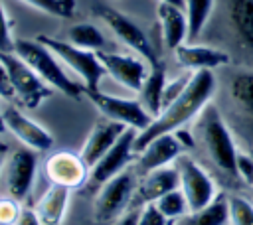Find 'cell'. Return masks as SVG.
Segmentation results:
<instances>
[{
  "instance_id": "6",
  "label": "cell",
  "mask_w": 253,
  "mask_h": 225,
  "mask_svg": "<svg viewBox=\"0 0 253 225\" xmlns=\"http://www.w3.org/2000/svg\"><path fill=\"white\" fill-rule=\"evenodd\" d=\"M38 39L47 45L63 65H67L83 83L85 91H93L99 89V81L103 79L105 67L97 55V51H87L81 49L73 43H69L67 39H57V38H49V36H38Z\"/></svg>"
},
{
  "instance_id": "30",
  "label": "cell",
  "mask_w": 253,
  "mask_h": 225,
  "mask_svg": "<svg viewBox=\"0 0 253 225\" xmlns=\"http://www.w3.org/2000/svg\"><path fill=\"white\" fill-rule=\"evenodd\" d=\"M192 79V71L190 73H184V75H178L174 77L172 81H166V87H164V95H162V109H166L170 103H174L188 87Z\"/></svg>"
},
{
  "instance_id": "12",
  "label": "cell",
  "mask_w": 253,
  "mask_h": 225,
  "mask_svg": "<svg viewBox=\"0 0 253 225\" xmlns=\"http://www.w3.org/2000/svg\"><path fill=\"white\" fill-rule=\"evenodd\" d=\"M105 73L115 79L119 85L126 87L128 91L138 93L148 71L150 65L140 57V55H130V53H115V51H97Z\"/></svg>"
},
{
  "instance_id": "37",
  "label": "cell",
  "mask_w": 253,
  "mask_h": 225,
  "mask_svg": "<svg viewBox=\"0 0 253 225\" xmlns=\"http://www.w3.org/2000/svg\"><path fill=\"white\" fill-rule=\"evenodd\" d=\"M138 213H140V207H132V209H128L125 215H121V217H119L115 223H111V225H136Z\"/></svg>"
},
{
  "instance_id": "26",
  "label": "cell",
  "mask_w": 253,
  "mask_h": 225,
  "mask_svg": "<svg viewBox=\"0 0 253 225\" xmlns=\"http://www.w3.org/2000/svg\"><path fill=\"white\" fill-rule=\"evenodd\" d=\"M229 93L235 105L253 116V71L237 73L229 83Z\"/></svg>"
},
{
  "instance_id": "42",
  "label": "cell",
  "mask_w": 253,
  "mask_h": 225,
  "mask_svg": "<svg viewBox=\"0 0 253 225\" xmlns=\"http://www.w3.org/2000/svg\"><path fill=\"white\" fill-rule=\"evenodd\" d=\"M251 156H253V150H251Z\"/></svg>"
},
{
  "instance_id": "43",
  "label": "cell",
  "mask_w": 253,
  "mask_h": 225,
  "mask_svg": "<svg viewBox=\"0 0 253 225\" xmlns=\"http://www.w3.org/2000/svg\"><path fill=\"white\" fill-rule=\"evenodd\" d=\"M0 225H4V223H0Z\"/></svg>"
},
{
  "instance_id": "7",
  "label": "cell",
  "mask_w": 253,
  "mask_h": 225,
  "mask_svg": "<svg viewBox=\"0 0 253 225\" xmlns=\"http://www.w3.org/2000/svg\"><path fill=\"white\" fill-rule=\"evenodd\" d=\"M0 59L10 73L14 97L26 109H38L51 95V87L14 51H0Z\"/></svg>"
},
{
  "instance_id": "1",
  "label": "cell",
  "mask_w": 253,
  "mask_h": 225,
  "mask_svg": "<svg viewBox=\"0 0 253 225\" xmlns=\"http://www.w3.org/2000/svg\"><path fill=\"white\" fill-rule=\"evenodd\" d=\"M215 87L217 83H215L213 71L210 69L192 71V79L186 91L174 103L162 109V112L152 120V124L146 130L138 132L136 142H134V152H140L152 138L166 134V132H174L182 128L186 122H190L194 116H198L210 105V99L213 97Z\"/></svg>"
},
{
  "instance_id": "33",
  "label": "cell",
  "mask_w": 253,
  "mask_h": 225,
  "mask_svg": "<svg viewBox=\"0 0 253 225\" xmlns=\"http://www.w3.org/2000/svg\"><path fill=\"white\" fill-rule=\"evenodd\" d=\"M14 38H12V30H10V20L6 16L4 4L0 0V51H14Z\"/></svg>"
},
{
  "instance_id": "39",
  "label": "cell",
  "mask_w": 253,
  "mask_h": 225,
  "mask_svg": "<svg viewBox=\"0 0 253 225\" xmlns=\"http://www.w3.org/2000/svg\"><path fill=\"white\" fill-rule=\"evenodd\" d=\"M158 2H166V4H174V6L184 8V0H158Z\"/></svg>"
},
{
  "instance_id": "16",
  "label": "cell",
  "mask_w": 253,
  "mask_h": 225,
  "mask_svg": "<svg viewBox=\"0 0 253 225\" xmlns=\"http://www.w3.org/2000/svg\"><path fill=\"white\" fill-rule=\"evenodd\" d=\"M128 126L125 124H119L115 120H109V118H103L99 122L93 124L91 132L87 134L83 146H81V158L87 162L89 168H93L109 150L111 146L121 138V134L126 130Z\"/></svg>"
},
{
  "instance_id": "22",
  "label": "cell",
  "mask_w": 253,
  "mask_h": 225,
  "mask_svg": "<svg viewBox=\"0 0 253 225\" xmlns=\"http://www.w3.org/2000/svg\"><path fill=\"white\" fill-rule=\"evenodd\" d=\"M166 67L164 63H156L150 65V71L138 91V101L142 103V107L156 118L162 112V95H164V87H166Z\"/></svg>"
},
{
  "instance_id": "11",
  "label": "cell",
  "mask_w": 253,
  "mask_h": 225,
  "mask_svg": "<svg viewBox=\"0 0 253 225\" xmlns=\"http://www.w3.org/2000/svg\"><path fill=\"white\" fill-rule=\"evenodd\" d=\"M43 174L49 184L63 186L67 189H79L89 182L91 168L77 152L61 150L47 156L43 162Z\"/></svg>"
},
{
  "instance_id": "29",
  "label": "cell",
  "mask_w": 253,
  "mask_h": 225,
  "mask_svg": "<svg viewBox=\"0 0 253 225\" xmlns=\"http://www.w3.org/2000/svg\"><path fill=\"white\" fill-rule=\"evenodd\" d=\"M229 225H253V203L241 195L229 197Z\"/></svg>"
},
{
  "instance_id": "15",
  "label": "cell",
  "mask_w": 253,
  "mask_h": 225,
  "mask_svg": "<svg viewBox=\"0 0 253 225\" xmlns=\"http://www.w3.org/2000/svg\"><path fill=\"white\" fill-rule=\"evenodd\" d=\"M180 154H184V146L178 142L176 134L174 132L160 134V136L152 138L138 152L134 170H136V174L144 176V174H148V172H152L156 168L170 166V162H176V158Z\"/></svg>"
},
{
  "instance_id": "38",
  "label": "cell",
  "mask_w": 253,
  "mask_h": 225,
  "mask_svg": "<svg viewBox=\"0 0 253 225\" xmlns=\"http://www.w3.org/2000/svg\"><path fill=\"white\" fill-rule=\"evenodd\" d=\"M174 134H176L178 142H180L184 148H194L196 140H194V136H192L190 130H186V128H178V130H174Z\"/></svg>"
},
{
  "instance_id": "35",
  "label": "cell",
  "mask_w": 253,
  "mask_h": 225,
  "mask_svg": "<svg viewBox=\"0 0 253 225\" xmlns=\"http://www.w3.org/2000/svg\"><path fill=\"white\" fill-rule=\"evenodd\" d=\"M0 97L10 101L14 99V87H12V81H10V73L6 69V65L2 63L0 59Z\"/></svg>"
},
{
  "instance_id": "27",
  "label": "cell",
  "mask_w": 253,
  "mask_h": 225,
  "mask_svg": "<svg viewBox=\"0 0 253 225\" xmlns=\"http://www.w3.org/2000/svg\"><path fill=\"white\" fill-rule=\"evenodd\" d=\"M156 207L170 219V221H178L182 219L186 213H190V205H188V199L184 195V191L180 188L164 193L162 197H158L156 201Z\"/></svg>"
},
{
  "instance_id": "18",
  "label": "cell",
  "mask_w": 253,
  "mask_h": 225,
  "mask_svg": "<svg viewBox=\"0 0 253 225\" xmlns=\"http://www.w3.org/2000/svg\"><path fill=\"white\" fill-rule=\"evenodd\" d=\"M176 188H180V176H178L176 166H162L142 176L140 184L136 186L134 197L140 205L154 203L158 197H162L164 193Z\"/></svg>"
},
{
  "instance_id": "36",
  "label": "cell",
  "mask_w": 253,
  "mask_h": 225,
  "mask_svg": "<svg viewBox=\"0 0 253 225\" xmlns=\"http://www.w3.org/2000/svg\"><path fill=\"white\" fill-rule=\"evenodd\" d=\"M14 225H42V221H40V217H38L36 209L22 207V213H20V217L16 219V223H14Z\"/></svg>"
},
{
  "instance_id": "5",
  "label": "cell",
  "mask_w": 253,
  "mask_h": 225,
  "mask_svg": "<svg viewBox=\"0 0 253 225\" xmlns=\"http://www.w3.org/2000/svg\"><path fill=\"white\" fill-rule=\"evenodd\" d=\"M93 14L109 28V32L123 43L126 45L134 55H140L148 65H156L160 63L150 39L146 38V34L142 32V28L130 20L126 14L119 12L117 8L105 6V4H97L93 6Z\"/></svg>"
},
{
  "instance_id": "4",
  "label": "cell",
  "mask_w": 253,
  "mask_h": 225,
  "mask_svg": "<svg viewBox=\"0 0 253 225\" xmlns=\"http://www.w3.org/2000/svg\"><path fill=\"white\" fill-rule=\"evenodd\" d=\"M136 186L134 172L128 168L99 186L93 201V221L97 225H111L121 215H125L136 193Z\"/></svg>"
},
{
  "instance_id": "41",
  "label": "cell",
  "mask_w": 253,
  "mask_h": 225,
  "mask_svg": "<svg viewBox=\"0 0 253 225\" xmlns=\"http://www.w3.org/2000/svg\"><path fill=\"white\" fill-rule=\"evenodd\" d=\"M2 168H4V160H2V156H0V174H2Z\"/></svg>"
},
{
  "instance_id": "3",
  "label": "cell",
  "mask_w": 253,
  "mask_h": 225,
  "mask_svg": "<svg viewBox=\"0 0 253 225\" xmlns=\"http://www.w3.org/2000/svg\"><path fill=\"white\" fill-rule=\"evenodd\" d=\"M198 136L210 156V160L225 174L237 176V148L231 132L227 130L219 111L213 105H208L198 114Z\"/></svg>"
},
{
  "instance_id": "34",
  "label": "cell",
  "mask_w": 253,
  "mask_h": 225,
  "mask_svg": "<svg viewBox=\"0 0 253 225\" xmlns=\"http://www.w3.org/2000/svg\"><path fill=\"white\" fill-rule=\"evenodd\" d=\"M237 176L253 188V156L251 152H237Z\"/></svg>"
},
{
  "instance_id": "17",
  "label": "cell",
  "mask_w": 253,
  "mask_h": 225,
  "mask_svg": "<svg viewBox=\"0 0 253 225\" xmlns=\"http://www.w3.org/2000/svg\"><path fill=\"white\" fill-rule=\"evenodd\" d=\"M174 59L180 67L188 71H213L215 67L227 65L229 55L217 47L210 45H198V43H182L174 49Z\"/></svg>"
},
{
  "instance_id": "14",
  "label": "cell",
  "mask_w": 253,
  "mask_h": 225,
  "mask_svg": "<svg viewBox=\"0 0 253 225\" xmlns=\"http://www.w3.org/2000/svg\"><path fill=\"white\" fill-rule=\"evenodd\" d=\"M2 118H4L6 130H10L12 136H16L24 146H28V148H32L36 152H47L53 146L51 132L45 130L36 120H32L26 114H22L18 109L8 107L2 112Z\"/></svg>"
},
{
  "instance_id": "32",
  "label": "cell",
  "mask_w": 253,
  "mask_h": 225,
  "mask_svg": "<svg viewBox=\"0 0 253 225\" xmlns=\"http://www.w3.org/2000/svg\"><path fill=\"white\" fill-rule=\"evenodd\" d=\"M22 213V205L14 197H0V223L4 225H14L16 219Z\"/></svg>"
},
{
  "instance_id": "21",
  "label": "cell",
  "mask_w": 253,
  "mask_h": 225,
  "mask_svg": "<svg viewBox=\"0 0 253 225\" xmlns=\"http://www.w3.org/2000/svg\"><path fill=\"white\" fill-rule=\"evenodd\" d=\"M225 8L235 38L253 51V0H225Z\"/></svg>"
},
{
  "instance_id": "13",
  "label": "cell",
  "mask_w": 253,
  "mask_h": 225,
  "mask_svg": "<svg viewBox=\"0 0 253 225\" xmlns=\"http://www.w3.org/2000/svg\"><path fill=\"white\" fill-rule=\"evenodd\" d=\"M136 136H138V130L134 128H126L121 134V138L111 146V150L91 168V174H89L91 186L99 188L128 168V162L132 160V154H134Z\"/></svg>"
},
{
  "instance_id": "40",
  "label": "cell",
  "mask_w": 253,
  "mask_h": 225,
  "mask_svg": "<svg viewBox=\"0 0 253 225\" xmlns=\"http://www.w3.org/2000/svg\"><path fill=\"white\" fill-rule=\"evenodd\" d=\"M6 126H4V118H2V112H0V132H4Z\"/></svg>"
},
{
  "instance_id": "10",
  "label": "cell",
  "mask_w": 253,
  "mask_h": 225,
  "mask_svg": "<svg viewBox=\"0 0 253 225\" xmlns=\"http://www.w3.org/2000/svg\"><path fill=\"white\" fill-rule=\"evenodd\" d=\"M178 176H180V189L184 191L190 211L202 209L206 207L210 201H213V197L217 195L215 191V184L211 182L210 174L190 156L180 154L174 162Z\"/></svg>"
},
{
  "instance_id": "20",
  "label": "cell",
  "mask_w": 253,
  "mask_h": 225,
  "mask_svg": "<svg viewBox=\"0 0 253 225\" xmlns=\"http://www.w3.org/2000/svg\"><path fill=\"white\" fill-rule=\"evenodd\" d=\"M69 197H71V189L51 184L34 205L42 225H63L69 207Z\"/></svg>"
},
{
  "instance_id": "23",
  "label": "cell",
  "mask_w": 253,
  "mask_h": 225,
  "mask_svg": "<svg viewBox=\"0 0 253 225\" xmlns=\"http://www.w3.org/2000/svg\"><path fill=\"white\" fill-rule=\"evenodd\" d=\"M229 221V197L217 193L206 207L186 213L176 225H227Z\"/></svg>"
},
{
  "instance_id": "28",
  "label": "cell",
  "mask_w": 253,
  "mask_h": 225,
  "mask_svg": "<svg viewBox=\"0 0 253 225\" xmlns=\"http://www.w3.org/2000/svg\"><path fill=\"white\" fill-rule=\"evenodd\" d=\"M22 2L55 18H73L75 14V0H22Z\"/></svg>"
},
{
  "instance_id": "2",
  "label": "cell",
  "mask_w": 253,
  "mask_h": 225,
  "mask_svg": "<svg viewBox=\"0 0 253 225\" xmlns=\"http://www.w3.org/2000/svg\"><path fill=\"white\" fill-rule=\"evenodd\" d=\"M14 53L18 57H22L51 89L63 93L65 97H69L73 101H79L85 95L83 83H77L75 79H71L65 73L63 63L59 61V57L47 45H43L38 38H34V39L16 38Z\"/></svg>"
},
{
  "instance_id": "25",
  "label": "cell",
  "mask_w": 253,
  "mask_h": 225,
  "mask_svg": "<svg viewBox=\"0 0 253 225\" xmlns=\"http://www.w3.org/2000/svg\"><path fill=\"white\" fill-rule=\"evenodd\" d=\"M215 0H184V12L188 18V39L194 41L206 28Z\"/></svg>"
},
{
  "instance_id": "31",
  "label": "cell",
  "mask_w": 253,
  "mask_h": 225,
  "mask_svg": "<svg viewBox=\"0 0 253 225\" xmlns=\"http://www.w3.org/2000/svg\"><path fill=\"white\" fill-rule=\"evenodd\" d=\"M136 225H170V219L156 207V203H144L140 205Z\"/></svg>"
},
{
  "instance_id": "19",
  "label": "cell",
  "mask_w": 253,
  "mask_h": 225,
  "mask_svg": "<svg viewBox=\"0 0 253 225\" xmlns=\"http://www.w3.org/2000/svg\"><path fill=\"white\" fill-rule=\"evenodd\" d=\"M156 18H158V24H160L162 41L170 51H174L178 45L186 43V39H188V18H186L184 8L174 6V4H166V2H158Z\"/></svg>"
},
{
  "instance_id": "9",
  "label": "cell",
  "mask_w": 253,
  "mask_h": 225,
  "mask_svg": "<svg viewBox=\"0 0 253 225\" xmlns=\"http://www.w3.org/2000/svg\"><path fill=\"white\" fill-rule=\"evenodd\" d=\"M38 172V156L36 150L24 146L10 152V156L4 160L2 168V180L6 193L18 201H24L34 186Z\"/></svg>"
},
{
  "instance_id": "24",
  "label": "cell",
  "mask_w": 253,
  "mask_h": 225,
  "mask_svg": "<svg viewBox=\"0 0 253 225\" xmlns=\"http://www.w3.org/2000/svg\"><path fill=\"white\" fill-rule=\"evenodd\" d=\"M67 41L87 51H105L107 47L105 34L91 22H79L71 26L67 30Z\"/></svg>"
},
{
  "instance_id": "8",
  "label": "cell",
  "mask_w": 253,
  "mask_h": 225,
  "mask_svg": "<svg viewBox=\"0 0 253 225\" xmlns=\"http://www.w3.org/2000/svg\"><path fill=\"white\" fill-rule=\"evenodd\" d=\"M85 95L95 105V109L103 114V118L115 120L119 124L134 128L138 132L146 130L154 120V116L142 107V103L138 99H123V97L107 95L101 89L85 91Z\"/></svg>"
}]
</instances>
